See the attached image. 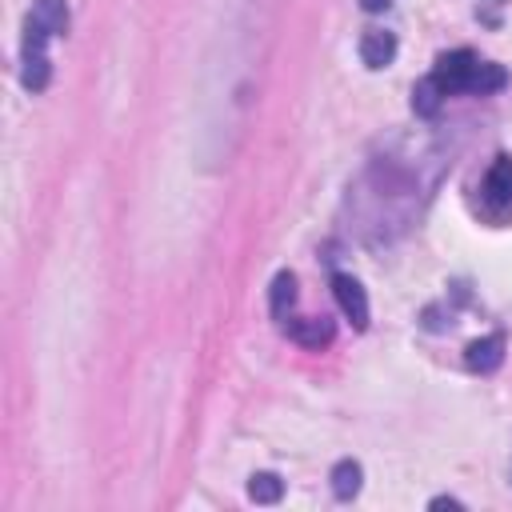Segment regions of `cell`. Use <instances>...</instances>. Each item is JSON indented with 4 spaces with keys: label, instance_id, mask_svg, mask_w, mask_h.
<instances>
[{
    "label": "cell",
    "instance_id": "obj_1",
    "mask_svg": "<svg viewBox=\"0 0 512 512\" xmlns=\"http://www.w3.org/2000/svg\"><path fill=\"white\" fill-rule=\"evenodd\" d=\"M52 32L40 28L36 20H24V40H20V84L28 92H44L52 80V56H48Z\"/></svg>",
    "mask_w": 512,
    "mask_h": 512
},
{
    "label": "cell",
    "instance_id": "obj_2",
    "mask_svg": "<svg viewBox=\"0 0 512 512\" xmlns=\"http://www.w3.org/2000/svg\"><path fill=\"white\" fill-rule=\"evenodd\" d=\"M476 68H480V56L468 52V48H456V52H444L428 76L440 84L444 96H452V92H472V76H476Z\"/></svg>",
    "mask_w": 512,
    "mask_h": 512
},
{
    "label": "cell",
    "instance_id": "obj_3",
    "mask_svg": "<svg viewBox=\"0 0 512 512\" xmlns=\"http://www.w3.org/2000/svg\"><path fill=\"white\" fill-rule=\"evenodd\" d=\"M332 296H336L344 320H352V328L364 332L368 328V292H364V284L356 276H348V272H336L332 276Z\"/></svg>",
    "mask_w": 512,
    "mask_h": 512
},
{
    "label": "cell",
    "instance_id": "obj_4",
    "mask_svg": "<svg viewBox=\"0 0 512 512\" xmlns=\"http://www.w3.org/2000/svg\"><path fill=\"white\" fill-rule=\"evenodd\" d=\"M284 332H288V340L300 344V348H324V344H332V336H336V328H332L328 316H300V320H288Z\"/></svg>",
    "mask_w": 512,
    "mask_h": 512
},
{
    "label": "cell",
    "instance_id": "obj_5",
    "mask_svg": "<svg viewBox=\"0 0 512 512\" xmlns=\"http://www.w3.org/2000/svg\"><path fill=\"white\" fill-rule=\"evenodd\" d=\"M360 60H364V68H372V72L388 68V64L396 60V36L384 32V28H368V32L360 36Z\"/></svg>",
    "mask_w": 512,
    "mask_h": 512
},
{
    "label": "cell",
    "instance_id": "obj_6",
    "mask_svg": "<svg viewBox=\"0 0 512 512\" xmlns=\"http://www.w3.org/2000/svg\"><path fill=\"white\" fill-rule=\"evenodd\" d=\"M464 364L472 368V372H496L500 364H504V336L500 332H492V336H480V340H472L468 348H464Z\"/></svg>",
    "mask_w": 512,
    "mask_h": 512
},
{
    "label": "cell",
    "instance_id": "obj_7",
    "mask_svg": "<svg viewBox=\"0 0 512 512\" xmlns=\"http://www.w3.org/2000/svg\"><path fill=\"white\" fill-rule=\"evenodd\" d=\"M484 204L488 208H512V160L496 156V164L484 176Z\"/></svg>",
    "mask_w": 512,
    "mask_h": 512
},
{
    "label": "cell",
    "instance_id": "obj_8",
    "mask_svg": "<svg viewBox=\"0 0 512 512\" xmlns=\"http://www.w3.org/2000/svg\"><path fill=\"white\" fill-rule=\"evenodd\" d=\"M28 20H36L40 28H48L52 36L68 32V0H32Z\"/></svg>",
    "mask_w": 512,
    "mask_h": 512
},
{
    "label": "cell",
    "instance_id": "obj_9",
    "mask_svg": "<svg viewBox=\"0 0 512 512\" xmlns=\"http://www.w3.org/2000/svg\"><path fill=\"white\" fill-rule=\"evenodd\" d=\"M292 304H296V276L292 272H276L272 284H268V312L276 320H288Z\"/></svg>",
    "mask_w": 512,
    "mask_h": 512
},
{
    "label": "cell",
    "instance_id": "obj_10",
    "mask_svg": "<svg viewBox=\"0 0 512 512\" xmlns=\"http://www.w3.org/2000/svg\"><path fill=\"white\" fill-rule=\"evenodd\" d=\"M328 480H332V496H336V500H352V496L360 492V484H364V468H360L356 460H340Z\"/></svg>",
    "mask_w": 512,
    "mask_h": 512
},
{
    "label": "cell",
    "instance_id": "obj_11",
    "mask_svg": "<svg viewBox=\"0 0 512 512\" xmlns=\"http://www.w3.org/2000/svg\"><path fill=\"white\" fill-rule=\"evenodd\" d=\"M440 104H444V92H440V84H436L432 76H424V80L412 88V112L428 120V116H436V112H440Z\"/></svg>",
    "mask_w": 512,
    "mask_h": 512
},
{
    "label": "cell",
    "instance_id": "obj_12",
    "mask_svg": "<svg viewBox=\"0 0 512 512\" xmlns=\"http://www.w3.org/2000/svg\"><path fill=\"white\" fill-rule=\"evenodd\" d=\"M248 496H252L256 504H276V500L284 496V480H280L276 472H256V476L248 480Z\"/></svg>",
    "mask_w": 512,
    "mask_h": 512
},
{
    "label": "cell",
    "instance_id": "obj_13",
    "mask_svg": "<svg viewBox=\"0 0 512 512\" xmlns=\"http://www.w3.org/2000/svg\"><path fill=\"white\" fill-rule=\"evenodd\" d=\"M428 508H464V504H460L456 496H436V500H432Z\"/></svg>",
    "mask_w": 512,
    "mask_h": 512
},
{
    "label": "cell",
    "instance_id": "obj_14",
    "mask_svg": "<svg viewBox=\"0 0 512 512\" xmlns=\"http://www.w3.org/2000/svg\"><path fill=\"white\" fill-rule=\"evenodd\" d=\"M360 8L364 12H384V8H392V0H360Z\"/></svg>",
    "mask_w": 512,
    "mask_h": 512
}]
</instances>
